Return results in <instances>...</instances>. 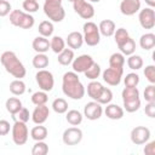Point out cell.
Instances as JSON below:
<instances>
[{"label": "cell", "mask_w": 155, "mask_h": 155, "mask_svg": "<svg viewBox=\"0 0 155 155\" xmlns=\"http://www.w3.org/2000/svg\"><path fill=\"white\" fill-rule=\"evenodd\" d=\"M140 108V99L133 102H124V109L127 113H134Z\"/></svg>", "instance_id": "cell-44"}, {"label": "cell", "mask_w": 155, "mask_h": 155, "mask_svg": "<svg viewBox=\"0 0 155 155\" xmlns=\"http://www.w3.org/2000/svg\"><path fill=\"white\" fill-rule=\"evenodd\" d=\"M15 116H17L19 121L27 122V121H29V119H30V116H31V115H30V113H29V110H28L27 108L22 107V108H21V110H19Z\"/></svg>", "instance_id": "cell-47"}, {"label": "cell", "mask_w": 155, "mask_h": 155, "mask_svg": "<svg viewBox=\"0 0 155 155\" xmlns=\"http://www.w3.org/2000/svg\"><path fill=\"white\" fill-rule=\"evenodd\" d=\"M25 84L22 81V79H16L10 84V92L13 96H22L25 92Z\"/></svg>", "instance_id": "cell-31"}, {"label": "cell", "mask_w": 155, "mask_h": 155, "mask_svg": "<svg viewBox=\"0 0 155 155\" xmlns=\"http://www.w3.org/2000/svg\"><path fill=\"white\" fill-rule=\"evenodd\" d=\"M117 47H119L120 52L124 56H131L136 51V42H134V40L131 36H128L124 42H121L120 45H117Z\"/></svg>", "instance_id": "cell-22"}, {"label": "cell", "mask_w": 155, "mask_h": 155, "mask_svg": "<svg viewBox=\"0 0 155 155\" xmlns=\"http://www.w3.org/2000/svg\"><path fill=\"white\" fill-rule=\"evenodd\" d=\"M93 63H94V61L90 54H81V56H78L76 58H74V61L71 62V68H73V71H75L78 74L85 73Z\"/></svg>", "instance_id": "cell-13"}, {"label": "cell", "mask_w": 155, "mask_h": 155, "mask_svg": "<svg viewBox=\"0 0 155 155\" xmlns=\"http://www.w3.org/2000/svg\"><path fill=\"white\" fill-rule=\"evenodd\" d=\"M101 73H102V70H101V65L98 64V63H93L84 74H85V76L88 79V80H97L98 78H99V75H101Z\"/></svg>", "instance_id": "cell-36"}, {"label": "cell", "mask_w": 155, "mask_h": 155, "mask_svg": "<svg viewBox=\"0 0 155 155\" xmlns=\"http://www.w3.org/2000/svg\"><path fill=\"white\" fill-rule=\"evenodd\" d=\"M0 62H1L2 67L5 68V70L13 78L22 79L25 76V74H27L25 67L23 65V63L19 61V58L17 57V54L15 52H12V51L2 52V54L0 57Z\"/></svg>", "instance_id": "cell-2"}, {"label": "cell", "mask_w": 155, "mask_h": 155, "mask_svg": "<svg viewBox=\"0 0 155 155\" xmlns=\"http://www.w3.org/2000/svg\"><path fill=\"white\" fill-rule=\"evenodd\" d=\"M31 63H33V67L34 68H36L38 70H40V69L47 68V65L50 63V59H48V57L45 53H36L33 57Z\"/></svg>", "instance_id": "cell-28"}, {"label": "cell", "mask_w": 155, "mask_h": 155, "mask_svg": "<svg viewBox=\"0 0 155 155\" xmlns=\"http://www.w3.org/2000/svg\"><path fill=\"white\" fill-rule=\"evenodd\" d=\"M47 101H48V97H47V92H45V91H38L31 94V103L35 105L46 104Z\"/></svg>", "instance_id": "cell-37"}, {"label": "cell", "mask_w": 155, "mask_h": 155, "mask_svg": "<svg viewBox=\"0 0 155 155\" xmlns=\"http://www.w3.org/2000/svg\"><path fill=\"white\" fill-rule=\"evenodd\" d=\"M74 11L84 19H91L94 16V7L86 0H75L73 2Z\"/></svg>", "instance_id": "cell-9"}, {"label": "cell", "mask_w": 155, "mask_h": 155, "mask_svg": "<svg viewBox=\"0 0 155 155\" xmlns=\"http://www.w3.org/2000/svg\"><path fill=\"white\" fill-rule=\"evenodd\" d=\"M68 1H70V2H74V1H75V0H68Z\"/></svg>", "instance_id": "cell-53"}, {"label": "cell", "mask_w": 155, "mask_h": 155, "mask_svg": "<svg viewBox=\"0 0 155 155\" xmlns=\"http://www.w3.org/2000/svg\"><path fill=\"white\" fill-rule=\"evenodd\" d=\"M52 109L57 114H64L68 111V102L64 98H56L52 102Z\"/></svg>", "instance_id": "cell-35"}, {"label": "cell", "mask_w": 155, "mask_h": 155, "mask_svg": "<svg viewBox=\"0 0 155 155\" xmlns=\"http://www.w3.org/2000/svg\"><path fill=\"white\" fill-rule=\"evenodd\" d=\"M144 113L150 119H154L155 117V102H148L147 105H145Z\"/></svg>", "instance_id": "cell-48"}, {"label": "cell", "mask_w": 155, "mask_h": 155, "mask_svg": "<svg viewBox=\"0 0 155 155\" xmlns=\"http://www.w3.org/2000/svg\"><path fill=\"white\" fill-rule=\"evenodd\" d=\"M98 29H99L101 35H103L105 38H110V36L114 35L116 25H115L114 21H111V19H103V21H101V23L98 25Z\"/></svg>", "instance_id": "cell-20"}, {"label": "cell", "mask_w": 155, "mask_h": 155, "mask_svg": "<svg viewBox=\"0 0 155 155\" xmlns=\"http://www.w3.org/2000/svg\"><path fill=\"white\" fill-rule=\"evenodd\" d=\"M62 91L63 93L74 99V101H79L85 96V86L82 85V82L80 81L78 73L75 71H67L64 73L63 78H62Z\"/></svg>", "instance_id": "cell-1"}, {"label": "cell", "mask_w": 155, "mask_h": 155, "mask_svg": "<svg viewBox=\"0 0 155 155\" xmlns=\"http://www.w3.org/2000/svg\"><path fill=\"white\" fill-rule=\"evenodd\" d=\"M82 38L84 42L87 46H97L101 41V33L98 29V25L94 22L87 21L82 27Z\"/></svg>", "instance_id": "cell-5"}, {"label": "cell", "mask_w": 155, "mask_h": 155, "mask_svg": "<svg viewBox=\"0 0 155 155\" xmlns=\"http://www.w3.org/2000/svg\"><path fill=\"white\" fill-rule=\"evenodd\" d=\"M47 134H48V131H47V128H46L45 126H42V125L34 126V127L31 128V131H30V137H31V139H34L35 142H38V140H45L46 137H47Z\"/></svg>", "instance_id": "cell-27"}, {"label": "cell", "mask_w": 155, "mask_h": 155, "mask_svg": "<svg viewBox=\"0 0 155 155\" xmlns=\"http://www.w3.org/2000/svg\"><path fill=\"white\" fill-rule=\"evenodd\" d=\"M143 64H144L143 58L140 56H138V54L133 53V54L128 56V58H127V65L132 70H138V69L143 68Z\"/></svg>", "instance_id": "cell-34"}, {"label": "cell", "mask_w": 155, "mask_h": 155, "mask_svg": "<svg viewBox=\"0 0 155 155\" xmlns=\"http://www.w3.org/2000/svg\"><path fill=\"white\" fill-rule=\"evenodd\" d=\"M86 1H88V2H99L101 0H86Z\"/></svg>", "instance_id": "cell-52"}, {"label": "cell", "mask_w": 155, "mask_h": 155, "mask_svg": "<svg viewBox=\"0 0 155 155\" xmlns=\"http://www.w3.org/2000/svg\"><path fill=\"white\" fill-rule=\"evenodd\" d=\"M126 87H137L139 84V75L136 73H128L124 79Z\"/></svg>", "instance_id": "cell-40"}, {"label": "cell", "mask_w": 155, "mask_h": 155, "mask_svg": "<svg viewBox=\"0 0 155 155\" xmlns=\"http://www.w3.org/2000/svg\"><path fill=\"white\" fill-rule=\"evenodd\" d=\"M35 80H36L39 88L45 92L52 91V88L54 86V78H53L52 73L46 69L38 70V73L35 74Z\"/></svg>", "instance_id": "cell-7"}, {"label": "cell", "mask_w": 155, "mask_h": 155, "mask_svg": "<svg viewBox=\"0 0 155 155\" xmlns=\"http://www.w3.org/2000/svg\"><path fill=\"white\" fill-rule=\"evenodd\" d=\"M82 117H84V115L76 109H71V110L67 111V115H65V119H67L68 124H70L71 126L80 125L82 122Z\"/></svg>", "instance_id": "cell-29"}, {"label": "cell", "mask_w": 155, "mask_h": 155, "mask_svg": "<svg viewBox=\"0 0 155 155\" xmlns=\"http://www.w3.org/2000/svg\"><path fill=\"white\" fill-rule=\"evenodd\" d=\"M144 1H145V4H147L149 7H151V8L155 7V0H144Z\"/></svg>", "instance_id": "cell-51"}, {"label": "cell", "mask_w": 155, "mask_h": 155, "mask_svg": "<svg viewBox=\"0 0 155 155\" xmlns=\"http://www.w3.org/2000/svg\"><path fill=\"white\" fill-rule=\"evenodd\" d=\"M10 23L22 29H30L35 24V19L30 13L22 10H12L10 12Z\"/></svg>", "instance_id": "cell-4"}, {"label": "cell", "mask_w": 155, "mask_h": 155, "mask_svg": "<svg viewBox=\"0 0 155 155\" xmlns=\"http://www.w3.org/2000/svg\"><path fill=\"white\" fill-rule=\"evenodd\" d=\"M138 21L143 29H153L155 27V11L151 7L139 10Z\"/></svg>", "instance_id": "cell-12"}, {"label": "cell", "mask_w": 155, "mask_h": 155, "mask_svg": "<svg viewBox=\"0 0 155 155\" xmlns=\"http://www.w3.org/2000/svg\"><path fill=\"white\" fill-rule=\"evenodd\" d=\"M122 74H124L122 68H111V67H109L102 73V78H103V81L107 82L109 86H117L121 82Z\"/></svg>", "instance_id": "cell-10"}, {"label": "cell", "mask_w": 155, "mask_h": 155, "mask_svg": "<svg viewBox=\"0 0 155 155\" xmlns=\"http://www.w3.org/2000/svg\"><path fill=\"white\" fill-rule=\"evenodd\" d=\"M144 154L145 155H155V142L151 140V142H147L145 143V147H144Z\"/></svg>", "instance_id": "cell-50"}, {"label": "cell", "mask_w": 155, "mask_h": 155, "mask_svg": "<svg viewBox=\"0 0 155 155\" xmlns=\"http://www.w3.org/2000/svg\"><path fill=\"white\" fill-rule=\"evenodd\" d=\"M143 96H144V99L147 102H155V86H154V84H150L149 86L145 87Z\"/></svg>", "instance_id": "cell-43"}, {"label": "cell", "mask_w": 155, "mask_h": 155, "mask_svg": "<svg viewBox=\"0 0 155 155\" xmlns=\"http://www.w3.org/2000/svg\"><path fill=\"white\" fill-rule=\"evenodd\" d=\"M104 113L105 116L110 120H120L124 117V108H121L117 104H113V103L107 104Z\"/></svg>", "instance_id": "cell-17"}, {"label": "cell", "mask_w": 155, "mask_h": 155, "mask_svg": "<svg viewBox=\"0 0 155 155\" xmlns=\"http://www.w3.org/2000/svg\"><path fill=\"white\" fill-rule=\"evenodd\" d=\"M139 46L145 51L153 50L155 47V34H153V33L143 34L139 39Z\"/></svg>", "instance_id": "cell-24"}, {"label": "cell", "mask_w": 155, "mask_h": 155, "mask_svg": "<svg viewBox=\"0 0 155 155\" xmlns=\"http://www.w3.org/2000/svg\"><path fill=\"white\" fill-rule=\"evenodd\" d=\"M140 10V0H121L120 12L124 16H133Z\"/></svg>", "instance_id": "cell-15"}, {"label": "cell", "mask_w": 155, "mask_h": 155, "mask_svg": "<svg viewBox=\"0 0 155 155\" xmlns=\"http://www.w3.org/2000/svg\"><path fill=\"white\" fill-rule=\"evenodd\" d=\"M103 88H104V86L99 81L91 80V82L87 85V94L90 98H92V101H97V98L99 97Z\"/></svg>", "instance_id": "cell-21"}, {"label": "cell", "mask_w": 155, "mask_h": 155, "mask_svg": "<svg viewBox=\"0 0 155 155\" xmlns=\"http://www.w3.org/2000/svg\"><path fill=\"white\" fill-rule=\"evenodd\" d=\"M11 133H12V140L16 145L25 144L28 140V136H29L27 122H23L19 120L15 121V124L11 127Z\"/></svg>", "instance_id": "cell-6"}, {"label": "cell", "mask_w": 155, "mask_h": 155, "mask_svg": "<svg viewBox=\"0 0 155 155\" xmlns=\"http://www.w3.org/2000/svg\"><path fill=\"white\" fill-rule=\"evenodd\" d=\"M33 50L36 52V53H46L48 50H50V41L45 36H36L34 40H33Z\"/></svg>", "instance_id": "cell-19"}, {"label": "cell", "mask_w": 155, "mask_h": 155, "mask_svg": "<svg viewBox=\"0 0 155 155\" xmlns=\"http://www.w3.org/2000/svg\"><path fill=\"white\" fill-rule=\"evenodd\" d=\"M22 7L24 12L27 13H34L39 10V2L36 0H24L22 4Z\"/></svg>", "instance_id": "cell-41"}, {"label": "cell", "mask_w": 155, "mask_h": 155, "mask_svg": "<svg viewBox=\"0 0 155 155\" xmlns=\"http://www.w3.org/2000/svg\"><path fill=\"white\" fill-rule=\"evenodd\" d=\"M36 1H38V0H36Z\"/></svg>", "instance_id": "cell-54"}, {"label": "cell", "mask_w": 155, "mask_h": 155, "mask_svg": "<svg viewBox=\"0 0 155 155\" xmlns=\"http://www.w3.org/2000/svg\"><path fill=\"white\" fill-rule=\"evenodd\" d=\"M82 131L79 127H69L67 130H64L63 134H62V140L65 145H76L82 140Z\"/></svg>", "instance_id": "cell-11"}, {"label": "cell", "mask_w": 155, "mask_h": 155, "mask_svg": "<svg viewBox=\"0 0 155 155\" xmlns=\"http://www.w3.org/2000/svg\"><path fill=\"white\" fill-rule=\"evenodd\" d=\"M44 13L51 19V22L59 23L65 17V10L62 5V0H45Z\"/></svg>", "instance_id": "cell-3"}, {"label": "cell", "mask_w": 155, "mask_h": 155, "mask_svg": "<svg viewBox=\"0 0 155 155\" xmlns=\"http://www.w3.org/2000/svg\"><path fill=\"white\" fill-rule=\"evenodd\" d=\"M144 76L150 84H155V67L153 64L147 65L144 69Z\"/></svg>", "instance_id": "cell-45"}, {"label": "cell", "mask_w": 155, "mask_h": 155, "mask_svg": "<svg viewBox=\"0 0 155 155\" xmlns=\"http://www.w3.org/2000/svg\"><path fill=\"white\" fill-rule=\"evenodd\" d=\"M65 42L68 44L69 48L71 50H78L84 44V38H82V34L80 31H71L68 34L67 36V40Z\"/></svg>", "instance_id": "cell-18"}, {"label": "cell", "mask_w": 155, "mask_h": 155, "mask_svg": "<svg viewBox=\"0 0 155 155\" xmlns=\"http://www.w3.org/2000/svg\"><path fill=\"white\" fill-rule=\"evenodd\" d=\"M50 48L54 52V53H59L62 52L64 48H65V41L62 36H58V35H54L52 36L51 41H50Z\"/></svg>", "instance_id": "cell-30"}, {"label": "cell", "mask_w": 155, "mask_h": 155, "mask_svg": "<svg viewBox=\"0 0 155 155\" xmlns=\"http://www.w3.org/2000/svg\"><path fill=\"white\" fill-rule=\"evenodd\" d=\"M111 99H113V92H111V90L108 88V87H104L96 102H98L99 104H105L107 105V104H109L111 102Z\"/></svg>", "instance_id": "cell-39"}, {"label": "cell", "mask_w": 155, "mask_h": 155, "mask_svg": "<svg viewBox=\"0 0 155 155\" xmlns=\"http://www.w3.org/2000/svg\"><path fill=\"white\" fill-rule=\"evenodd\" d=\"M11 131V125L7 120H0V136H6Z\"/></svg>", "instance_id": "cell-49"}, {"label": "cell", "mask_w": 155, "mask_h": 155, "mask_svg": "<svg viewBox=\"0 0 155 155\" xmlns=\"http://www.w3.org/2000/svg\"><path fill=\"white\" fill-rule=\"evenodd\" d=\"M5 107H6V110L15 117V115L21 110V108L23 105H22V102L19 101V98H17V97H10L6 101Z\"/></svg>", "instance_id": "cell-25"}, {"label": "cell", "mask_w": 155, "mask_h": 155, "mask_svg": "<svg viewBox=\"0 0 155 155\" xmlns=\"http://www.w3.org/2000/svg\"><path fill=\"white\" fill-rule=\"evenodd\" d=\"M121 97H122V103L138 101V99H140L139 98V90L137 87H126L125 86V88L121 92Z\"/></svg>", "instance_id": "cell-23"}, {"label": "cell", "mask_w": 155, "mask_h": 155, "mask_svg": "<svg viewBox=\"0 0 155 155\" xmlns=\"http://www.w3.org/2000/svg\"><path fill=\"white\" fill-rule=\"evenodd\" d=\"M150 130L145 126H136L131 131V142L136 145H143L150 139Z\"/></svg>", "instance_id": "cell-8"}, {"label": "cell", "mask_w": 155, "mask_h": 155, "mask_svg": "<svg viewBox=\"0 0 155 155\" xmlns=\"http://www.w3.org/2000/svg\"><path fill=\"white\" fill-rule=\"evenodd\" d=\"M50 116V109L46 104H42V105H36L35 109L33 110L31 113V120L34 124L36 125H42Z\"/></svg>", "instance_id": "cell-16"}, {"label": "cell", "mask_w": 155, "mask_h": 155, "mask_svg": "<svg viewBox=\"0 0 155 155\" xmlns=\"http://www.w3.org/2000/svg\"><path fill=\"white\" fill-rule=\"evenodd\" d=\"M128 36H130V34H128L127 29H125V28H119V29H115V31H114V39H115L116 45H120L121 42H124Z\"/></svg>", "instance_id": "cell-42"}, {"label": "cell", "mask_w": 155, "mask_h": 155, "mask_svg": "<svg viewBox=\"0 0 155 155\" xmlns=\"http://www.w3.org/2000/svg\"><path fill=\"white\" fill-rule=\"evenodd\" d=\"M48 153V145L44 140H38L31 149L33 155H46Z\"/></svg>", "instance_id": "cell-38"}, {"label": "cell", "mask_w": 155, "mask_h": 155, "mask_svg": "<svg viewBox=\"0 0 155 155\" xmlns=\"http://www.w3.org/2000/svg\"><path fill=\"white\" fill-rule=\"evenodd\" d=\"M74 58H75L74 57V50H71V48H64L62 52L58 53L57 61H58V63L61 65L67 67V65L71 64V62L74 61Z\"/></svg>", "instance_id": "cell-26"}, {"label": "cell", "mask_w": 155, "mask_h": 155, "mask_svg": "<svg viewBox=\"0 0 155 155\" xmlns=\"http://www.w3.org/2000/svg\"><path fill=\"white\" fill-rule=\"evenodd\" d=\"M12 11L11 4L7 0H0V17H6Z\"/></svg>", "instance_id": "cell-46"}, {"label": "cell", "mask_w": 155, "mask_h": 155, "mask_svg": "<svg viewBox=\"0 0 155 155\" xmlns=\"http://www.w3.org/2000/svg\"><path fill=\"white\" fill-rule=\"evenodd\" d=\"M53 30H54V27H53V23L51 21H42L38 28L39 34L41 36H45V38H50L53 34Z\"/></svg>", "instance_id": "cell-32"}, {"label": "cell", "mask_w": 155, "mask_h": 155, "mask_svg": "<svg viewBox=\"0 0 155 155\" xmlns=\"http://www.w3.org/2000/svg\"><path fill=\"white\" fill-rule=\"evenodd\" d=\"M125 56L121 52H115L109 57V67L111 68H122L125 65Z\"/></svg>", "instance_id": "cell-33"}, {"label": "cell", "mask_w": 155, "mask_h": 155, "mask_svg": "<svg viewBox=\"0 0 155 155\" xmlns=\"http://www.w3.org/2000/svg\"><path fill=\"white\" fill-rule=\"evenodd\" d=\"M103 114V108H102V104H99L98 102L96 101H92V102H88L86 103V105L84 107V116L91 121H94V120H98Z\"/></svg>", "instance_id": "cell-14"}]
</instances>
